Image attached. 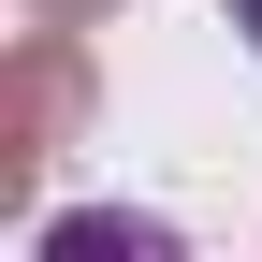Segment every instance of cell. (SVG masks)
<instances>
[{
	"label": "cell",
	"instance_id": "1",
	"mask_svg": "<svg viewBox=\"0 0 262 262\" xmlns=\"http://www.w3.org/2000/svg\"><path fill=\"white\" fill-rule=\"evenodd\" d=\"M73 117H88V58H73V29H58V15H29L15 73H0V204L44 175V146H58Z\"/></svg>",
	"mask_w": 262,
	"mask_h": 262
},
{
	"label": "cell",
	"instance_id": "4",
	"mask_svg": "<svg viewBox=\"0 0 262 262\" xmlns=\"http://www.w3.org/2000/svg\"><path fill=\"white\" fill-rule=\"evenodd\" d=\"M233 29H248V44H262V0H233Z\"/></svg>",
	"mask_w": 262,
	"mask_h": 262
},
{
	"label": "cell",
	"instance_id": "3",
	"mask_svg": "<svg viewBox=\"0 0 262 262\" xmlns=\"http://www.w3.org/2000/svg\"><path fill=\"white\" fill-rule=\"evenodd\" d=\"M29 15H58V29H102V15H117V0H29Z\"/></svg>",
	"mask_w": 262,
	"mask_h": 262
},
{
	"label": "cell",
	"instance_id": "2",
	"mask_svg": "<svg viewBox=\"0 0 262 262\" xmlns=\"http://www.w3.org/2000/svg\"><path fill=\"white\" fill-rule=\"evenodd\" d=\"M44 248H58V262H160L175 233H160V219H58Z\"/></svg>",
	"mask_w": 262,
	"mask_h": 262
}]
</instances>
